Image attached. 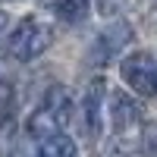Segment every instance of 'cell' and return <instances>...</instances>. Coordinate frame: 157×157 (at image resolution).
<instances>
[{
  "label": "cell",
  "mask_w": 157,
  "mask_h": 157,
  "mask_svg": "<svg viewBox=\"0 0 157 157\" xmlns=\"http://www.w3.org/2000/svg\"><path fill=\"white\" fill-rule=\"evenodd\" d=\"M129 25H123V22H116L113 29H107L101 38H98V47H94V54H98V60H107L110 54H116V50L123 47V41H129Z\"/></svg>",
  "instance_id": "obj_7"
},
{
  "label": "cell",
  "mask_w": 157,
  "mask_h": 157,
  "mask_svg": "<svg viewBox=\"0 0 157 157\" xmlns=\"http://www.w3.org/2000/svg\"><path fill=\"white\" fill-rule=\"evenodd\" d=\"M104 107H107V82L104 78H91L88 88H85V101H82V120H85L88 135H101Z\"/></svg>",
  "instance_id": "obj_5"
},
{
  "label": "cell",
  "mask_w": 157,
  "mask_h": 157,
  "mask_svg": "<svg viewBox=\"0 0 157 157\" xmlns=\"http://www.w3.org/2000/svg\"><path fill=\"white\" fill-rule=\"evenodd\" d=\"M69 110H72L69 91L63 88V85L47 88V94L41 98V104H38L35 113L29 116V135L41 141L47 135L63 132V126H66V120H69Z\"/></svg>",
  "instance_id": "obj_1"
},
{
  "label": "cell",
  "mask_w": 157,
  "mask_h": 157,
  "mask_svg": "<svg viewBox=\"0 0 157 157\" xmlns=\"http://www.w3.org/2000/svg\"><path fill=\"white\" fill-rule=\"evenodd\" d=\"M10 113H13V88L0 82V120H6Z\"/></svg>",
  "instance_id": "obj_9"
},
{
  "label": "cell",
  "mask_w": 157,
  "mask_h": 157,
  "mask_svg": "<svg viewBox=\"0 0 157 157\" xmlns=\"http://www.w3.org/2000/svg\"><path fill=\"white\" fill-rule=\"evenodd\" d=\"M120 75L138 98H157V60L148 50H135V54L123 57Z\"/></svg>",
  "instance_id": "obj_3"
},
{
  "label": "cell",
  "mask_w": 157,
  "mask_h": 157,
  "mask_svg": "<svg viewBox=\"0 0 157 157\" xmlns=\"http://www.w3.org/2000/svg\"><path fill=\"white\" fill-rule=\"evenodd\" d=\"M6 44H10L13 60L32 63V60H38L50 44H54V29H50L47 22L35 19V16H25V19H19L16 25H13Z\"/></svg>",
  "instance_id": "obj_2"
},
{
  "label": "cell",
  "mask_w": 157,
  "mask_h": 157,
  "mask_svg": "<svg viewBox=\"0 0 157 157\" xmlns=\"http://www.w3.org/2000/svg\"><path fill=\"white\" fill-rule=\"evenodd\" d=\"M57 16L63 19V22H82L85 16H88V0H57Z\"/></svg>",
  "instance_id": "obj_8"
},
{
  "label": "cell",
  "mask_w": 157,
  "mask_h": 157,
  "mask_svg": "<svg viewBox=\"0 0 157 157\" xmlns=\"http://www.w3.org/2000/svg\"><path fill=\"white\" fill-rule=\"evenodd\" d=\"M6 25H10V19H6V13H0V32H6Z\"/></svg>",
  "instance_id": "obj_10"
},
{
  "label": "cell",
  "mask_w": 157,
  "mask_h": 157,
  "mask_svg": "<svg viewBox=\"0 0 157 157\" xmlns=\"http://www.w3.org/2000/svg\"><path fill=\"white\" fill-rule=\"evenodd\" d=\"M107 120L113 126L116 135H132V132H141V107L132 94L126 91H113L107 94Z\"/></svg>",
  "instance_id": "obj_4"
},
{
  "label": "cell",
  "mask_w": 157,
  "mask_h": 157,
  "mask_svg": "<svg viewBox=\"0 0 157 157\" xmlns=\"http://www.w3.org/2000/svg\"><path fill=\"white\" fill-rule=\"evenodd\" d=\"M38 157H75V141L66 132L47 135L38 141Z\"/></svg>",
  "instance_id": "obj_6"
}]
</instances>
